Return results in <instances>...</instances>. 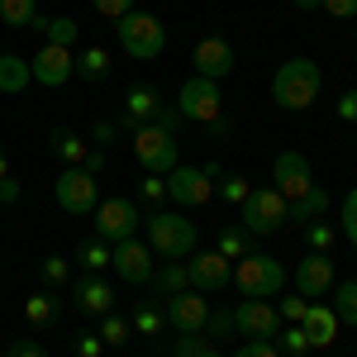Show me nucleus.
<instances>
[{"mask_svg": "<svg viewBox=\"0 0 357 357\" xmlns=\"http://www.w3.org/2000/svg\"><path fill=\"white\" fill-rule=\"evenodd\" d=\"M143 229H148V248L162 252V257H191L195 243H200L195 224L186 215H176V210H162V215L143 220Z\"/></svg>", "mask_w": 357, "mask_h": 357, "instance_id": "20e7f679", "label": "nucleus"}, {"mask_svg": "<svg viewBox=\"0 0 357 357\" xmlns=\"http://www.w3.org/2000/svg\"><path fill=\"white\" fill-rule=\"evenodd\" d=\"M91 5H96L100 20H124V15L134 10V0H91Z\"/></svg>", "mask_w": 357, "mask_h": 357, "instance_id": "37998d69", "label": "nucleus"}, {"mask_svg": "<svg viewBox=\"0 0 357 357\" xmlns=\"http://www.w3.org/2000/svg\"><path fill=\"white\" fill-rule=\"evenodd\" d=\"M29 72H33V82L38 86H67L72 77H77V57H72V48H57V43H43L38 53H33V62H29Z\"/></svg>", "mask_w": 357, "mask_h": 357, "instance_id": "4468645a", "label": "nucleus"}, {"mask_svg": "<svg viewBox=\"0 0 357 357\" xmlns=\"http://www.w3.org/2000/svg\"><path fill=\"white\" fill-rule=\"evenodd\" d=\"M276 343H281V348H286L291 357H305V353H310V338H305L301 324H286V329L276 333Z\"/></svg>", "mask_w": 357, "mask_h": 357, "instance_id": "4c0bfd02", "label": "nucleus"}, {"mask_svg": "<svg viewBox=\"0 0 357 357\" xmlns=\"http://www.w3.org/2000/svg\"><path fill=\"white\" fill-rule=\"evenodd\" d=\"M305 238H310V252H333V243H338V229L324 220H310L305 224Z\"/></svg>", "mask_w": 357, "mask_h": 357, "instance_id": "f704fd0d", "label": "nucleus"}, {"mask_svg": "<svg viewBox=\"0 0 357 357\" xmlns=\"http://www.w3.org/2000/svg\"><path fill=\"white\" fill-rule=\"evenodd\" d=\"M77 77H82V82H105V77H110V48L91 43V48L77 57Z\"/></svg>", "mask_w": 357, "mask_h": 357, "instance_id": "393cba45", "label": "nucleus"}, {"mask_svg": "<svg viewBox=\"0 0 357 357\" xmlns=\"http://www.w3.org/2000/svg\"><path fill=\"white\" fill-rule=\"evenodd\" d=\"M353 91H357V72H353Z\"/></svg>", "mask_w": 357, "mask_h": 357, "instance_id": "4d7b16f0", "label": "nucleus"}, {"mask_svg": "<svg viewBox=\"0 0 357 357\" xmlns=\"http://www.w3.org/2000/svg\"><path fill=\"white\" fill-rule=\"evenodd\" d=\"M43 10H38V0H0V24L5 29H33Z\"/></svg>", "mask_w": 357, "mask_h": 357, "instance_id": "a878e982", "label": "nucleus"}, {"mask_svg": "<svg viewBox=\"0 0 357 357\" xmlns=\"http://www.w3.org/2000/svg\"><path fill=\"white\" fill-rule=\"evenodd\" d=\"M129 324H134V333H148V338H158V333L167 329V310H153V305H138Z\"/></svg>", "mask_w": 357, "mask_h": 357, "instance_id": "72a5a7b5", "label": "nucleus"}, {"mask_svg": "<svg viewBox=\"0 0 357 357\" xmlns=\"http://www.w3.org/2000/svg\"><path fill=\"white\" fill-rule=\"evenodd\" d=\"M57 314H62L57 296H43V291H38V296H29V301H24V319H29V324H38V329H48Z\"/></svg>", "mask_w": 357, "mask_h": 357, "instance_id": "cd10ccee", "label": "nucleus"}, {"mask_svg": "<svg viewBox=\"0 0 357 357\" xmlns=\"http://www.w3.org/2000/svg\"><path fill=\"white\" fill-rule=\"evenodd\" d=\"M310 305H314V301H305L301 291H296V296H281V301H276V314H281L286 324H301V319H305V310H310Z\"/></svg>", "mask_w": 357, "mask_h": 357, "instance_id": "e433bc0d", "label": "nucleus"}, {"mask_svg": "<svg viewBox=\"0 0 357 357\" xmlns=\"http://www.w3.org/2000/svg\"><path fill=\"white\" fill-rule=\"evenodd\" d=\"M77 262H82L91 276H100V272H110V262H114V248L110 243H100V238H91V243L77 252Z\"/></svg>", "mask_w": 357, "mask_h": 357, "instance_id": "c756f323", "label": "nucleus"}, {"mask_svg": "<svg viewBox=\"0 0 357 357\" xmlns=\"http://www.w3.org/2000/svg\"><path fill=\"white\" fill-rule=\"evenodd\" d=\"M134 158L148 167L153 176H167L172 167L181 162V143H176V134L162 129V124H143L134 134Z\"/></svg>", "mask_w": 357, "mask_h": 357, "instance_id": "423d86ee", "label": "nucleus"}, {"mask_svg": "<svg viewBox=\"0 0 357 357\" xmlns=\"http://www.w3.org/2000/svg\"><path fill=\"white\" fill-rule=\"evenodd\" d=\"M319 10H329L333 20H353V15H357V0H319Z\"/></svg>", "mask_w": 357, "mask_h": 357, "instance_id": "49530a36", "label": "nucleus"}, {"mask_svg": "<svg viewBox=\"0 0 357 357\" xmlns=\"http://www.w3.org/2000/svg\"><path fill=\"white\" fill-rule=\"evenodd\" d=\"M281 286H286V267L276 262V257H267V252H248V257H238V267H234V291L243 296V301H272V296H281Z\"/></svg>", "mask_w": 357, "mask_h": 357, "instance_id": "f03ea898", "label": "nucleus"}, {"mask_svg": "<svg viewBox=\"0 0 357 357\" xmlns=\"http://www.w3.org/2000/svg\"><path fill=\"white\" fill-rule=\"evenodd\" d=\"M114 33H119V48L129 57H138V62H153V57L167 48V29L162 20H153V15H138V10H129L124 20H114Z\"/></svg>", "mask_w": 357, "mask_h": 357, "instance_id": "39448f33", "label": "nucleus"}, {"mask_svg": "<svg viewBox=\"0 0 357 357\" xmlns=\"http://www.w3.org/2000/svg\"><path fill=\"white\" fill-rule=\"evenodd\" d=\"M215 195V176L205 172V167H172L167 172V200H176V205H186V210H200L205 200Z\"/></svg>", "mask_w": 357, "mask_h": 357, "instance_id": "9b49d317", "label": "nucleus"}, {"mask_svg": "<svg viewBox=\"0 0 357 357\" xmlns=\"http://www.w3.org/2000/svg\"><path fill=\"white\" fill-rule=\"evenodd\" d=\"M252 243H257V238L248 234L243 224H224L220 248H215V252H224V257H248V252H252Z\"/></svg>", "mask_w": 357, "mask_h": 357, "instance_id": "c85d7f7f", "label": "nucleus"}, {"mask_svg": "<svg viewBox=\"0 0 357 357\" xmlns=\"http://www.w3.org/2000/svg\"><path fill=\"white\" fill-rule=\"evenodd\" d=\"M296 10H319V0H291Z\"/></svg>", "mask_w": 357, "mask_h": 357, "instance_id": "864d4df0", "label": "nucleus"}, {"mask_svg": "<svg viewBox=\"0 0 357 357\" xmlns=\"http://www.w3.org/2000/svg\"><path fill=\"white\" fill-rule=\"evenodd\" d=\"M286 220H291V200L276 191V186H257V191H248V200L238 205V224H243L252 238L276 234Z\"/></svg>", "mask_w": 357, "mask_h": 357, "instance_id": "7ed1b4c3", "label": "nucleus"}, {"mask_svg": "<svg viewBox=\"0 0 357 357\" xmlns=\"http://www.w3.org/2000/svg\"><path fill=\"white\" fill-rule=\"evenodd\" d=\"M114 134H119L114 119H100V124H96V143H105V138H114Z\"/></svg>", "mask_w": 357, "mask_h": 357, "instance_id": "603ef678", "label": "nucleus"}, {"mask_svg": "<svg viewBox=\"0 0 357 357\" xmlns=\"http://www.w3.org/2000/svg\"><path fill=\"white\" fill-rule=\"evenodd\" d=\"M191 286V276H186V262L181 257H167V267H158L153 272V296H176V291H186Z\"/></svg>", "mask_w": 357, "mask_h": 357, "instance_id": "5701e85b", "label": "nucleus"}, {"mask_svg": "<svg viewBox=\"0 0 357 357\" xmlns=\"http://www.w3.org/2000/svg\"><path fill=\"white\" fill-rule=\"evenodd\" d=\"M5 357H48V353H43L38 338H15V343L5 348Z\"/></svg>", "mask_w": 357, "mask_h": 357, "instance_id": "a18cd8bd", "label": "nucleus"}, {"mask_svg": "<svg viewBox=\"0 0 357 357\" xmlns=\"http://www.w3.org/2000/svg\"><path fill=\"white\" fill-rule=\"evenodd\" d=\"M138 191H143V200H153V205H158V200H167V181H162V176H153V172H148V181H143Z\"/></svg>", "mask_w": 357, "mask_h": 357, "instance_id": "de8ad7c7", "label": "nucleus"}, {"mask_svg": "<svg viewBox=\"0 0 357 357\" xmlns=\"http://www.w3.org/2000/svg\"><path fill=\"white\" fill-rule=\"evenodd\" d=\"M205 319H210V301L200 296V291H176V296H167V329L176 333H205Z\"/></svg>", "mask_w": 357, "mask_h": 357, "instance_id": "ddd939ff", "label": "nucleus"}, {"mask_svg": "<svg viewBox=\"0 0 357 357\" xmlns=\"http://www.w3.org/2000/svg\"><path fill=\"white\" fill-rule=\"evenodd\" d=\"M234 357H281V353H276V338H248Z\"/></svg>", "mask_w": 357, "mask_h": 357, "instance_id": "79ce46f5", "label": "nucleus"}, {"mask_svg": "<svg viewBox=\"0 0 357 357\" xmlns=\"http://www.w3.org/2000/svg\"><path fill=\"white\" fill-rule=\"evenodd\" d=\"M210 348V338L205 333H176V348H172V357H200Z\"/></svg>", "mask_w": 357, "mask_h": 357, "instance_id": "ea45409f", "label": "nucleus"}, {"mask_svg": "<svg viewBox=\"0 0 357 357\" xmlns=\"http://www.w3.org/2000/svg\"><path fill=\"white\" fill-rule=\"evenodd\" d=\"M53 195L57 205L67 210V215H96V205H100V181L86 172V167H62L53 181Z\"/></svg>", "mask_w": 357, "mask_h": 357, "instance_id": "0eeeda50", "label": "nucleus"}, {"mask_svg": "<svg viewBox=\"0 0 357 357\" xmlns=\"http://www.w3.org/2000/svg\"><path fill=\"white\" fill-rule=\"evenodd\" d=\"M158 110H162L158 86H148V82L129 86V96H124V114H129L134 124H153V119H158Z\"/></svg>", "mask_w": 357, "mask_h": 357, "instance_id": "412c9836", "label": "nucleus"}, {"mask_svg": "<svg viewBox=\"0 0 357 357\" xmlns=\"http://www.w3.org/2000/svg\"><path fill=\"white\" fill-rule=\"evenodd\" d=\"M248 191H252V186H248L243 176H220V181H215V195H224L229 205H243Z\"/></svg>", "mask_w": 357, "mask_h": 357, "instance_id": "58836bf2", "label": "nucleus"}, {"mask_svg": "<svg viewBox=\"0 0 357 357\" xmlns=\"http://www.w3.org/2000/svg\"><path fill=\"white\" fill-rule=\"evenodd\" d=\"M296 291H301L305 301L329 296L333 291V257L329 252H305L301 262H296Z\"/></svg>", "mask_w": 357, "mask_h": 357, "instance_id": "f3484780", "label": "nucleus"}, {"mask_svg": "<svg viewBox=\"0 0 357 357\" xmlns=\"http://www.w3.org/2000/svg\"><path fill=\"white\" fill-rule=\"evenodd\" d=\"M138 229H143V215H138L134 200H124V195H114V200H100L96 205V238L100 243H124V238H134Z\"/></svg>", "mask_w": 357, "mask_h": 357, "instance_id": "1a4fd4ad", "label": "nucleus"}, {"mask_svg": "<svg viewBox=\"0 0 357 357\" xmlns=\"http://www.w3.org/2000/svg\"><path fill=\"white\" fill-rule=\"evenodd\" d=\"M186 276H191V291L215 296V291H229L234 267H229V257H224V252H200V248H195L191 262H186Z\"/></svg>", "mask_w": 357, "mask_h": 357, "instance_id": "f8f14e48", "label": "nucleus"}, {"mask_svg": "<svg viewBox=\"0 0 357 357\" xmlns=\"http://www.w3.org/2000/svg\"><path fill=\"white\" fill-rule=\"evenodd\" d=\"M33 29H38L48 43H57V48H77V33H82V24H77V20H67V15H57V20L38 15V20H33Z\"/></svg>", "mask_w": 357, "mask_h": 357, "instance_id": "b1692460", "label": "nucleus"}, {"mask_svg": "<svg viewBox=\"0 0 357 357\" xmlns=\"http://www.w3.org/2000/svg\"><path fill=\"white\" fill-rule=\"evenodd\" d=\"M100 353H105L100 333H82V338H77V357H100Z\"/></svg>", "mask_w": 357, "mask_h": 357, "instance_id": "09e8293b", "label": "nucleus"}, {"mask_svg": "<svg viewBox=\"0 0 357 357\" xmlns=\"http://www.w3.org/2000/svg\"><path fill=\"white\" fill-rule=\"evenodd\" d=\"M200 357H220V353H215V348H205V353H200Z\"/></svg>", "mask_w": 357, "mask_h": 357, "instance_id": "6e6d98bb", "label": "nucleus"}, {"mask_svg": "<svg viewBox=\"0 0 357 357\" xmlns=\"http://www.w3.org/2000/svg\"><path fill=\"white\" fill-rule=\"evenodd\" d=\"M333 314H338V324L357 329V281H343V286L333 291Z\"/></svg>", "mask_w": 357, "mask_h": 357, "instance_id": "2f4dec72", "label": "nucleus"}, {"mask_svg": "<svg viewBox=\"0 0 357 357\" xmlns=\"http://www.w3.org/2000/svg\"><path fill=\"white\" fill-rule=\"evenodd\" d=\"M338 119H343V124H357V91H348V96L338 100Z\"/></svg>", "mask_w": 357, "mask_h": 357, "instance_id": "8fccbe9b", "label": "nucleus"}, {"mask_svg": "<svg viewBox=\"0 0 357 357\" xmlns=\"http://www.w3.org/2000/svg\"><path fill=\"white\" fill-rule=\"evenodd\" d=\"M100 343H105V348H124V343H129V333H134V324H129V319H119V314H100Z\"/></svg>", "mask_w": 357, "mask_h": 357, "instance_id": "473e14b6", "label": "nucleus"}, {"mask_svg": "<svg viewBox=\"0 0 357 357\" xmlns=\"http://www.w3.org/2000/svg\"><path fill=\"white\" fill-rule=\"evenodd\" d=\"M272 186L291 205L296 200H305V195L314 191L319 181H314V172H310V162H305V153H296V148H286V153H276V162H272Z\"/></svg>", "mask_w": 357, "mask_h": 357, "instance_id": "9d476101", "label": "nucleus"}, {"mask_svg": "<svg viewBox=\"0 0 357 357\" xmlns=\"http://www.w3.org/2000/svg\"><path fill=\"white\" fill-rule=\"evenodd\" d=\"M10 176V158H5V148H0V181Z\"/></svg>", "mask_w": 357, "mask_h": 357, "instance_id": "5fc2aeb1", "label": "nucleus"}, {"mask_svg": "<svg viewBox=\"0 0 357 357\" xmlns=\"http://www.w3.org/2000/svg\"><path fill=\"white\" fill-rule=\"evenodd\" d=\"M29 86H33V72H29L24 57L0 53V91H5V96H20V91H29Z\"/></svg>", "mask_w": 357, "mask_h": 357, "instance_id": "4be33fe9", "label": "nucleus"}, {"mask_svg": "<svg viewBox=\"0 0 357 357\" xmlns=\"http://www.w3.org/2000/svg\"><path fill=\"white\" fill-rule=\"evenodd\" d=\"M234 48H229V38H220V33H210V38H200L195 43V57H191V67H195V77H205V82H224L229 72H234Z\"/></svg>", "mask_w": 357, "mask_h": 357, "instance_id": "2eb2a0df", "label": "nucleus"}, {"mask_svg": "<svg viewBox=\"0 0 357 357\" xmlns=\"http://www.w3.org/2000/svg\"><path fill=\"white\" fill-rule=\"evenodd\" d=\"M38 272H43V281L57 291V286H67V281H72V262H67V257H57V252H48V257L38 262Z\"/></svg>", "mask_w": 357, "mask_h": 357, "instance_id": "c9c22d12", "label": "nucleus"}, {"mask_svg": "<svg viewBox=\"0 0 357 357\" xmlns=\"http://www.w3.org/2000/svg\"><path fill=\"white\" fill-rule=\"evenodd\" d=\"M234 329L248 338H276L281 333V314L272 301H238L234 305Z\"/></svg>", "mask_w": 357, "mask_h": 357, "instance_id": "dca6fc26", "label": "nucleus"}, {"mask_svg": "<svg viewBox=\"0 0 357 357\" xmlns=\"http://www.w3.org/2000/svg\"><path fill=\"white\" fill-rule=\"evenodd\" d=\"M324 210H329V191H324V186H314L305 200H296V205H291V220H301V224L324 220Z\"/></svg>", "mask_w": 357, "mask_h": 357, "instance_id": "7c9ffc66", "label": "nucleus"}, {"mask_svg": "<svg viewBox=\"0 0 357 357\" xmlns=\"http://www.w3.org/2000/svg\"><path fill=\"white\" fill-rule=\"evenodd\" d=\"M114 272L119 281H129V286H143V281H153V248L138 243V238H124V243H114Z\"/></svg>", "mask_w": 357, "mask_h": 357, "instance_id": "a211bd4d", "label": "nucleus"}, {"mask_svg": "<svg viewBox=\"0 0 357 357\" xmlns=\"http://www.w3.org/2000/svg\"><path fill=\"white\" fill-rule=\"evenodd\" d=\"M319 91H324V72H319V62H310V57L281 62L276 77H272V100L281 110H310V105L319 100Z\"/></svg>", "mask_w": 357, "mask_h": 357, "instance_id": "f257e3e1", "label": "nucleus"}, {"mask_svg": "<svg viewBox=\"0 0 357 357\" xmlns=\"http://www.w3.org/2000/svg\"><path fill=\"white\" fill-rule=\"evenodd\" d=\"M53 148H57V158H62L67 167H86V158H91V143L77 138V134H67V129L53 134Z\"/></svg>", "mask_w": 357, "mask_h": 357, "instance_id": "bb28decb", "label": "nucleus"}, {"mask_svg": "<svg viewBox=\"0 0 357 357\" xmlns=\"http://www.w3.org/2000/svg\"><path fill=\"white\" fill-rule=\"evenodd\" d=\"M10 200H20V181H15V176L0 181V205H10Z\"/></svg>", "mask_w": 357, "mask_h": 357, "instance_id": "3c124183", "label": "nucleus"}, {"mask_svg": "<svg viewBox=\"0 0 357 357\" xmlns=\"http://www.w3.org/2000/svg\"><path fill=\"white\" fill-rule=\"evenodd\" d=\"M176 114L186 124H215L224 119V100H220V82H205V77H191V82L176 91Z\"/></svg>", "mask_w": 357, "mask_h": 357, "instance_id": "6e6552de", "label": "nucleus"}, {"mask_svg": "<svg viewBox=\"0 0 357 357\" xmlns=\"http://www.w3.org/2000/svg\"><path fill=\"white\" fill-rule=\"evenodd\" d=\"M72 301H77L82 314H110L114 310V286L105 276H82L77 291H72Z\"/></svg>", "mask_w": 357, "mask_h": 357, "instance_id": "6ab92c4d", "label": "nucleus"}, {"mask_svg": "<svg viewBox=\"0 0 357 357\" xmlns=\"http://www.w3.org/2000/svg\"><path fill=\"white\" fill-rule=\"evenodd\" d=\"M343 234H348V243L357 248V186L348 191V200H343Z\"/></svg>", "mask_w": 357, "mask_h": 357, "instance_id": "c03bdc74", "label": "nucleus"}, {"mask_svg": "<svg viewBox=\"0 0 357 357\" xmlns=\"http://www.w3.org/2000/svg\"><path fill=\"white\" fill-rule=\"evenodd\" d=\"M301 329H305V338H310V348H333V338H338V314H333V305H310Z\"/></svg>", "mask_w": 357, "mask_h": 357, "instance_id": "aec40b11", "label": "nucleus"}, {"mask_svg": "<svg viewBox=\"0 0 357 357\" xmlns=\"http://www.w3.org/2000/svg\"><path fill=\"white\" fill-rule=\"evenodd\" d=\"M234 329V310H210V319H205V338H229Z\"/></svg>", "mask_w": 357, "mask_h": 357, "instance_id": "a19ab883", "label": "nucleus"}]
</instances>
